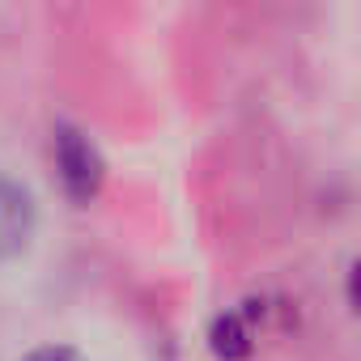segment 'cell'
Listing matches in <instances>:
<instances>
[{
	"mask_svg": "<svg viewBox=\"0 0 361 361\" xmlns=\"http://www.w3.org/2000/svg\"><path fill=\"white\" fill-rule=\"evenodd\" d=\"M51 153H56V174H60L64 196L73 204H90L106 183V157L94 145V136L77 128L73 119H60L51 128Z\"/></svg>",
	"mask_w": 361,
	"mask_h": 361,
	"instance_id": "cell-1",
	"label": "cell"
},
{
	"mask_svg": "<svg viewBox=\"0 0 361 361\" xmlns=\"http://www.w3.org/2000/svg\"><path fill=\"white\" fill-rule=\"evenodd\" d=\"M35 226H39V209H35L30 188L0 174V259L22 255L35 238Z\"/></svg>",
	"mask_w": 361,
	"mask_h": 361,
	"instance_id": "cell-2",
	"label": "cell"
},
{
	"mask_svg": "<svg viewBox=\"0 0 361 361\" xmlns=\"http://www.w3.org/2000/svg\"><path fill=\"white\" fill-rule=\"evenodd\" d=\"M209 344L221 361H247L255 353V331H251V314L247 310H226L213 319Z\"/></svg>",
	"mask_w": 361,
	"mask_h": 361,
	"instance_id": "cell-3",
	"label": "cell"
},
{
	"mask_svg": "<svg viewBox=\"0 0 361 361\" xmlns=\"http://www.w3.org/2000/svg\"><path fill=\"white\" fill-rule=\"evenodd\" d=\"M22 361H81L73 348H64V344H47V348H35V353H26Z\"/></svg>",
	"mask_w": 361,
	"mask_h": 361,
	"instance_id": "cell-4",
	"label": "cell"
},
{
	"mask_svg": "<svg viewBox=\"0 0 361 361\" xmlns=\"http://www.w3.org/2000/svg\"><path fill=\"white\" fill-rule=\"evenodd\" d=\"M344 293H348V306L361 314V259L348 268V281H344Z\"/></svg>",
	"mask_w": 361,
	"mask_h": 361,
	"instance_id": "cell-5",
	"label": "cell"
}]
</instances>
